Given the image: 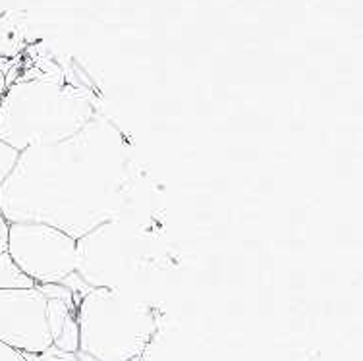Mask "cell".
<instances>
[{"label":"cell","instance_id":"cell-4","mask_svg":"<svg viewBox=\"0 0 363 361\" xmlns=\"http://www.w3.org/2000/svg\"><path fill=\"white\" fill-rule=\"evenodd\" d=\"M76 277L87 288L130 292L140 277L141 238L124 218H112L76 240ZM132 294V292H130Z\"/></svg>","mask_w":363,"mask_h":361},{"label":"cell","instance_id":"cell-6","mask_svg":"<svg viewBox=\"0 0 363 361\" xmlns=\"http://www.w3.org/2000/svg\"><path fill=\"white\" fill-rule=\"evenodd\" d=\"M0 344L18 354H43L52 346L47 298L39 286L0 290Z\"/></svg>","mask_w":363,"mask_h":361},{"label":"cell","instance_id":"cell-3","mask_svg":"<svg viewBox=\"0 0 363 361\" xmlns=\"http://www.w3.org/2000/svg\"><path fill=\"white\" fill-rule=\"evenodd\" d=\"M79 352L95 361H132L157 331L151 307L122 290L91 288L76 306Z\"/></svg>","mask_w":363,"mask_h":361},{"label":"cell","instance_id":"cell-7","mask_svg":"<svg viewBox=\"0 0 363 361\" xmlns=\"http://www.w3.org/2000/svg\"><path fill=\"white\" fill-rule=\"evenodd\" d=\"M47 317H49L52 348L68 354L79 352V328H77L76 306L60 299H47Z\"/></svg>","mask_w":363,"mask_h":361},{"label":"cell","instance_id":"cell-11","mask_svg":"<svg viewBox=\"0 0 363 361\" xmlns=\"http://www.w3.org/2000/svg\"><path fill=\"white\" fill-rule=\"evenodd\" d=\"M8 232H10V223L0 215V253H6L8 250Z\"/></svg>","mask_w":363,"mask_h":361},{"label":"cell","instance_id":"cell-1","mask_svg":"<svg viewBox=\"0 0 363 361\" xmlns=\"http://www.w3.org/2000/svg\"><path fill=\"white\" fill-rule=\"evenodd\" d=\"M130 176V143L111 120L95 114L72 138L21 151L0 184V215L10 224H47L79 240L118 218Z\"/></svg>","mask_w":363,"mask_h":361},{"label":"cell","instance_id":"cell-13","mask_svg":"<svg viewBox=\"0 0 363 361\" xmlns=\"http://www.w3.org/2000/svg\"><path fill=\"white\" fill-rule=\"evenodd\" d=\"M6 76H4V72H2V68H0V101H2V97H4V93H6Z\"/></svg>","mask_w":363,"mask_h":361},{"label":"cell","instance_id":"cell-12","mask_svg":"<svg viewBox=\"0 0 363 361\" xmlns=\"http://www.w3.org/2000/svg\"><path fill=\"white\" fill-rule=\"evenodd\" d=\"M0 361H28L21 354L0 344Z\"/></svg>","mask_w":363,"mask_h":361},{"label":"cell","instance_id":"cell-10","mask_svg":"<svg viewBox=\"0 0 363 361\" xmlns=\"http://www.w3.org/2000/svg\"><path fill=\"white\" fill-rule=\"evenodd\" d=\"M23 357L28 361H76L74 360V354L60 352V350H56L52 346L49 350H45L43 354H26Z\"/></svg>","mask_w":363,"mask_h":361},{"label":"cell","instance_id":"cell-9","mask_svg":"<svg viewBox=\"0 0 363 361\" xmlns=\"http://www.w3.org/2000/svg\"><path fill=\"white\" fill-rule=\"evenodd\" d=\"M18 157H20V151L10 147L4 141H0V184L6 180L10 172L14 170L16 162H18Z\"/></svg>","mask_w":363,"mask_h":361},{"label":"cell","instance_id":"cell-2","mask_svg":"<svg viewBox=\"0 0 363 361\" xmlns=\"http://www.w3.org/2000/svg\"><path fill=\"white\" fill-rule=\"evenodd\" d=\"M95 116L87 93L49 79L18 82L0 101V141L18 151L72 138Z\"/></svg>","mask_w":363,"mask_h":361},{"label":"cell","instance_id":"cell-8","mask_svg":"<svg viewBox=\"0 0 363 361\" xmlns=\"http://www.w3.org/2000/svg\"><path fill=\"white\" fill-rule=\"evenodd\" d=\"M35 282L21 272V269L12 261L8 253H0V290H16V288H35Z\"/></svg>","mask_w":363,"mask_h":361},{"label":"cell","instance_id":"cell-5","mask_svg":"<svg viewBox=\"0 0 363 361\" xmlns=\"http://www.w3.org/2000/svg\"><path fill=\"white\" fill-rule=\"evenodd\" d=\"M6 253L37 286L62 284L76 272V240L47 224H10Z\"/></svg>","mask_w":363,"mask_h":361}]
</instances>
